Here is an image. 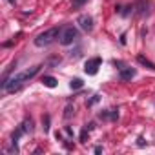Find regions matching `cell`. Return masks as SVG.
Masks as SVG:
<instances>
[{"label": "cell", "instance_id": "obj_2", "mask_svg": "<svg viewBox=\"0 0 155 155\" xmlns=\"http://www.w3.org/2000/svg\"><path fill=\"white\" fill-rule=\"evenodd\" d=\"M58 37H60V29H58V28H49V29L42 31V33L35 38V46H38V48H46V46L53 44Z\"/></svg>", "mask_w": 155, "mask_h": 155}, {"label": "cell", "instance_id": "obj_11", "mask_svg": "<svg viewBox=\"0 0 155 155\" xmlns=\"http://www.w3.org/2000/svg\"><path fill=\"white\" fill-rule=\"evenodd\" d=\"M31 126H33V122H31V119H29V120H24V124H22L20 130L26 133V131H31Z\"/></svg>", "mask_w": 155, "mask_h": 155}, {"label": "cell", "instance_id": "obj_4", "mask_svg": "<svg viewBox=\"0 0 155 155\" xmlns=\"http://www.w3.org/2000/svg\"><path fill=\"white\" fill-rule=\"evenodd\" d=\"M101 64H102V60H101L99 57H93V58H90V60L86 62V66H84V71H86L88 75H95V73L99 71Z\"/></svg>", "mask_w": 155, "mask_h": 155}, {"label": "cell", "instance_id": "obj_12", "mask_svg": "<svg viewBox=\"0 0 155 155\" xmlns=\"http://www.w3.org/2000/svg\"><path fill=\"white\" fill-rule=\"evenodd\" d=\"M71 111H73V108H71V106H68V108H66V113H64V117H66V119H69V117H71Z\"/></svg>", "mask_w": 155, "mask_h": 155}, {"label": "cell", "instance_id": "obj_7", "mask_svg": "<svg viewBox=\"0 0 155 155\" xmlns=\"http://www.w3.org/2000/svg\"><path fill=\"white\" fill-rule=\"evenodd\" d=\"M137 60H139V64H142V66H146V68H150V69H153V71H155V64H153V62H150L146 57L139 55V57H137Z\"/></svg>", "mask_w": 155, "mask_h": 155}, {"label": "cell", "instance_id": "obj_5", "mask_svg": "<svg viewBox=\"0 0 155 155\" xmlns=\"http://www.w3.org/2000/svg\"><path fill=\"white\" fill-rule=\"evenodd\" d=\"M77 24H79L84 31H91L93 29V18L90 15H81L79 18H77Z\"/></svg>", "mask_w": 155, "mask_h": 155}, {"label": "cell", "instance_id": "obj_1", "mask_svg": "<svg viewBox=\"0 0 155 155\" xmlns=\"http://www.w3.org/2000/svg\"><path fill=\"white\" fill-rule=\"evenodd\" d=\"M38 66H33V68H29V69H26V71H22V73H17V75H13L11 79H6L4 82H2V88H4V91H8V93H15L17 90H20V86L26 82V81H29V79H33V77L38 73Z\"/></svg>", "mask_w": 155, "mask_h": 155}, {"label": "cell", "instance_id": "obj_6", "mask_svg": "<svg viewBox=\"0 0 155 155\" xmlns=\"http://www.w3.org/2000/svg\"><path fill=\"white\" fill-rule=\"evenodd\" d=\"M133 75H135V69H131V68H128V69H120V79H122V81L131 79Z\"/></svg>", "mask_w": 155, "mask_h": 155}, {"label": "cell", "instance_id": "obj_9", "mask_svg": "<svg viewBox=\"0 0 155 155\" xmlns=\"http://www.w3.org/2000/svg\"><path fill=\"white\" fill-rule=\"evenodd\" d=\"M69 86H71V90H79V88H82V81L81 79H73Z\"/></svg>", "mask_w": 155, "mask_h": 155}, {"label": "cell", "instance_id": "obj_10", "mask_svg": "<svg viewBox=\"0 0 155 155\" xmlns=\"http://www.w3.org/2000/svg\"><path fill=\"white\" fill-rule=\"evenodd\" d=\"M86 4V0H73V2H71V8L73 9H79V8H82Z\"/></svg>", "mask_w": 155, "mask_h": 155}, {"label": "cell", "instance_id": "obj_8", "mask_svg": "<svg viewBox=\"0 0 155 155\" xmlns=\"http://www.w3.org/2000/svg\"><path fill=\"white\" fill-rule=\"evenodd\" d=\"M42 82H44V86H48V88H55L57 86V79H55V77H44V79H42Z\"/></svg>", "mask_w": 155, "mask_h": 155}, {"label": "cell", "instance_id": "obj_3", "mask_svg": "<svg viewBox=\"0 0 155 155\" xmlns=\"http://www.w3.org/2000/svg\"><path fill=\"white\" fill-rule=\"evenodd\" d=\"M77 38H79V31H77V28L68 26V28H62V29H60L58 42H60L62 46H69V44H73Z\"/></svg>", "mask_w": 155, "mask_h": 155}]
</instances>
